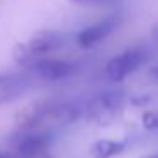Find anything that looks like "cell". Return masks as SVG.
Wrapping results in <instances>:
<instances>
[{
	"label": "cell",
	"instance_id": "cell-1",
	"mask_svg": "<svg viewBox=\"0 0 158 158\" xmlns=\"http://www.w3.org/2000/svg\"><path fill=\"white\" fill-rule=\"evenodd\" d=\"M148 61V51L143 46H133L119 55L112 56L106 65V77L114 83L123 82L124 78L136 72L139 66Z\"/></svg>",
	"mask_w": 158,
	"mask_h": 158
},
{
	"label": "cell",
	"instance_id": "cell-2",
	"mask_svg": "<svg viewBox=\"0 0 158 158\" xmlns=\"http://www.w3.org/2000/svg\"><path fill=\"white\" fill-rule=\"evenodd\" d=\"M124 106V92L119 89L106 90L89 102V117L100 124L112 123Z\"/></svg>",
	"mask_w": 158,
	"mask_h": 158
},
{
	"label": "cell",
	"instance_id": "cell-3",
	"mask_svg": "<svg viewBox=\"0 0 158 158\" xmlns=\"http://www.w3.org/2000/svg\"><path fill=\"white\" fill-rule=\"evenodd\" d=\"M27 68L34 75H38L39 78L49 80V82L65 80L77 73L75 63L68 61V60H58V58H38Z\"/></svg>",
	"mask_w": 158,
	"mask_h": 158
},
{
	"label": "cell",
	"instance_id": "cell-4",
	"mask_svg": "<svg viewBox=\"0 0 158 158\" xmlns=\"http://www.w3.org/2000/svg\"><path fill=\"white\" fill-rule=\"evenodd\" d=\"M26 49H27L29 56L32 58V61L38 58H43L46 55H51L55 51L65 46V38L60 31H53V29H43L38 31L31 36L27 43H24Z\"/></svg>",
	"mask_w": 158,
	"mask_h": 158
},
{
	"label": "cell",
	"instance_id": "cell-5",
	"mask_svg": "<svg viewBox=\"0 0 158 158\" xmlns=\"http://www.w3.org/2000/svg\"><path fill=\"white\" fill-rule=\"evenodd\" d=\"M121 24V15L119 14H112L102 17L99 22L92 26H87L77 36V43L80 48H92V46L99 44L100 41H104L106 38H109L114 31L117 29V26Z\"/></svg>",
	"mask_w": 158,
	"mask_h": 158
},
{
	"label": "cell",
	"instance_id": "cell-6",
	"mask_svg": "<svg viewBox=\"0 0 158 158\" xmlns=\"http://www.w3.org/2000/svg\"><path fill=\"white\" fill-rule=\"evenodd\" d=\"M31 89L27 73H0V107L22 97Z\"/></svg>",
	"mask_w": 158,
	"mask_h": 158
},
{
	"label": "cell",
	"instance_id": "cell-7",
	"mask_svg": "<svg viewBox=\"0 0 158 158\" xmlns=\"http://www.w3.org/2000/svg\"><path fill=\"white\" fill-rule=\"evenodd\" d=\"M53 102L49 100H38V102H31L15 114V126L21 131H29L32 127L39 126L44 119H48L51 114Z\"/></svg>",
	"mask_w": 158,
	"mask_h": 158
},
{
	"label": "cell",
	"instance_id": "cell-8",
	"mask_svg": "<svg viewBox=\"0 0 158 158\" xmlns=\"http://www.w3.org/2000/svg\"><path fill=\"white\" fill-rule=\"evenodd\" d=\"M49 144L51 139L43 133L24 134L15 144V155L19 158H44L48 155Z\"/></svg>",
	"mask_w": 158,
	"mask_h": 158
},
{
	"label": "cell",
	"instance_id": "cell-9",
	"mask_svg": "<svg viewBox=\"0 0 158 158\" xmlns=\"http://www.w3.org/2000/svg\"><path fill=\"white\" fill-rule=\"evenodd\" d=\"M126 148L124 141L117 139H99L92 144L90 148V155L94 158H114L121 155Z\"/></svg>",
	"mask_w": 158,
	"mask_h": 158
},
{
	"label": "cell",
	"instance_id": "cell-10",
	"mask_svg": "<svg viewBox=\"0 0 158 158\" xmlns=\"http://www.w3.org/2000/svg\"><path fill=\"white\" fill-rule=\"evenodd\" d=\"M70 2L82 7H119L124 4V0H70Z\"/></svg>",
	"mask_w": 158,
	"mask_h": 158
},
{
	"label": "cell",
	"instance_id": "cell-11",
	"mask_svg": "<svg viewBox=\"0 0 158 158\" xmlns=\"http://www.w3.org/2000/svg\"><path fill=\"white\" fill-rule=\"evenodd\" d=\"M143 124H144L146 129L153 131L155 127H156V114H155V112H146L143 116Z\"/></svg>",
	"mask_w": 158,
	"mask_h": 158
},
{
	"label": "cell",
	"instance_id": "cell-12",
	"mask_svg": "<svg viewBox=\"0 0 158 158\" xmlns=\"http://www.w3.org/2000/svg\"><path fill=\"white\" fill-rule=\"evenodd\" d=\"M0 158H19L15 153H10V151H0Z\"/></svg>",
	"mask_w": 158,
	"mask_h": 158
},
{
	"label": "cell",
	"instance_id": "cell-13",
	"mask_svg": "<svg viewBox=\"0 0 158 158\" xmlns=\"http://www.w3.org/2000/svg\"><path fill=\"white\" fill-rule=\"evenodd\" d=\"M141 158H158V156L155 153H151V155H146V156H141Z\"/></svg>",
	"mask_w": 158,
	"mask_h": 158
}]
</instances>
